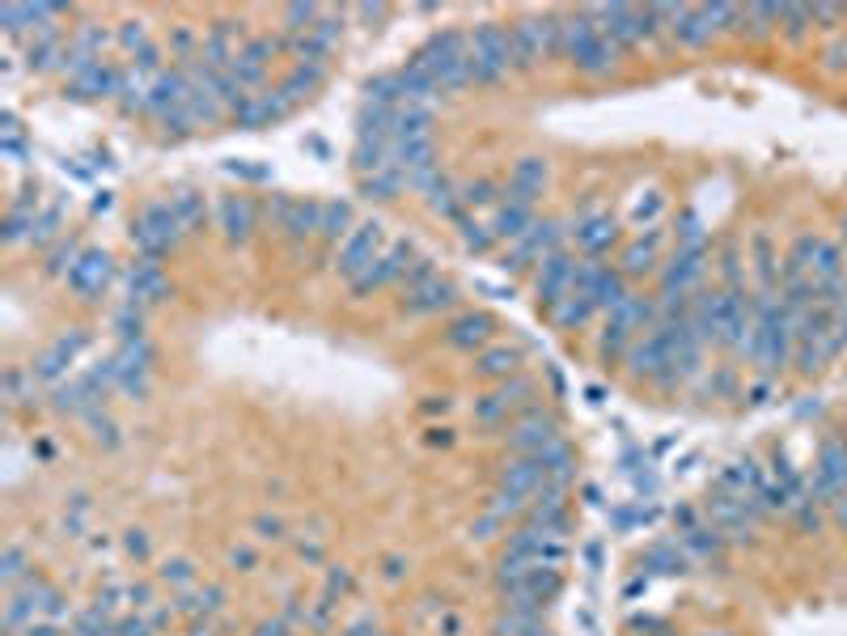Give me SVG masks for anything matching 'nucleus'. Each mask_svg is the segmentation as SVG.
<instances>
[{"label": "nucleus", "instance_id": "obj_1", "mask_svg": "<svg viewBox=\"0 0 847 636\" xmlns=\"http://www.w3.org/2000/svg\"><path fill=\"white\" fill-rule=\"evenodd\" d=\"M416 64L437 81L441 94H458L466 85H475V68H471V34L458 30H441L416 51Z\"/></svg>", "mask_w": 847, "mask_h": 636}, {"label": "nucleus", "instance_id": "obj_2", "mask_svg": "<svg viewBox=\"0 0 847 636\" xmlns=\"http://www.w3.org/2000/svg\"><path fill=\"white\" fill-rule=\"evenodd\" d=\"M471 68H475V85H500L513 73V39L509 26L500 22H483L471 34Z\"/></svg>", "mask_w": 847, "mask_h": 636}, {"label": "nucleus", "instance_id": "obj_3", "mask_svg": "<svg viewBox=\"0 0 847 636\" xmlns=\"http://www.w3.org/2000/svg\"><path fill=\"white\" fill-rule=\"evenodd\" d=\"M509 39H513V68L530 73L547 56H560V13L521 17L517 26H509Z\"/></svg>", "mask_w": 847, "mask_h": 636}, {"label": "nucleus", "instance_id": "obj_4", "mask_svg": "<svg viewBox=\"0 0 847 636\" xmlns=\"http://www.w3.org/2000/svg\"><path fill=\"white\" fill-rule=\"evenodd\" d=\"M178 238H183V221L174 217V208L170 204H149L136 217L132 225V242L140 246V255L144 259H161V255H170Z\"/></svg>", "mask_w": 847, "mask_h": 636}, {"label": "nucleus", "instance_id": "obj_5", "mask_svg": "<svg viewBox=\"0 0 847 636\" xmlns=\"http://www.w3.org/2000/svg\"><path fill=\"white\" fill-rule=\"evenodd\" d=\"M560 238H564L560 221H551V217H547V221H534L517 242H509L504 268L521 272V268H530V263H543V259H551V255H560Z\"/></svg>", "mask_w": 847, "mask_h": 636}, {"label": "nucleus", "instance_id": "obj_6", "mask_svg": "<svg viewBox=\"0 0 847 636\" xmlns=\"http://www.w3.org/2000/svg\"><path fill=\"white\" fill-rule=\"evenodd\" d=\"M377 246H382V225H377V221L356 225L352 234L344 238V246H339V276H348V285L360 280L377 263Z\"/></svg>", "mask_w": 847, "mask_h": 636}, {"label": "nucleus", "instance_id": "obj_7", "mask_svg": "<svg viewBox=\"0 0 847 636\" xmlns=\"http://www.w3.org/2000/svg\"><path fill=\"white\" fill-rule=\"evenodd\" d=\"M543 484H547V471L534 454H513L509 463L496 471V492H513L521 501H534Z\"/></svg>", "mask_w": 847, "mask_h": 636}, {"label": "nucleus", "instance_id": "obj_8", "mask_svg": "<svg viewBox=\"0 0 847 636\" xmlns=\"http://www.w3.org/2000/svg\"><path fill=\"white\" fill-rule=\"evenodd\" d=\"M551 441H560V424H555L543 408L517 416L513 429H509V450L513 454H543Z\"/></svg>", "mask_w": 847, "mask_h": 636}, {"label": "nucleus", "instance_id": "obj_9", "mask_svg": "<svg viewBox=\"0 0 847 636\" xmlns=\"http://www.w3.org/2000/svg\"><path fill=\"white\" fill-rule=\"evenodd\" d=\"M111 276H115V259H111V255H106V251H85V255L77 259V268L68 272V289L81 293L85 302H94V297L106 293Z\"/></svg>", "mask_w": 847, "mask_h": 636}, {"label": "nucleus", "instance_id": "obj_10", "mask_svg": "<svg viewBox=\"0 0 847 636\" xmlns=\"http://www.w3.org/2000/svg\"><path fill=\"white\" fill-rule=\"evenodd\" d=\"M115 365V382L123 386L128 395H144L149 391V365H153V352L144 340H132V344H119V352L111 357Z\"/></svg>", "mask_w": 847, "mask_h": 636}, {"label": "nucleus", "instance_id": "obj_11", "mask_svg": "<svg viewBox=\"0 0 847 636\" xmlns=\"http://www.w3.org/2000/svg\"><path fill=\"white\" fill-rule=\"evenodd\" d=\"M187 98H191V77H187V68L178 64V68H166V73L153 81V94H149V106H144V111L161 123L166 115L183 111Z\"/></svg>", "mask_w": 847, "mask_h": 636}, {"label": "nucleus", "instance_id": "obj_12", "mask_svg": "<svg viewBox=\"0 0 847 636\" xmlns=\"http://www.w3.org/2000/svg\"><path fill=\"white\" fill-rule=\"evenodd\" d=\"M288 111H293V102H288V98L280 94V85H276V90H259V94L242 98L238 111H233V119H238L242 128H267V123L284 119Z\"/></svg>", "mask_w": 847, "mask_h": 636}, {"label": "nucleus", "instance_id": "obj_13", "mask_svg": "<svg viewBox=\"0 0 847 636\" xmlns=\"http://www.w3.org/2000/svg\"><path fill=\"white\" fill-rule=\"evenodd\" d=\"M454 297H458V289L449 285L445 276H424V280H416V285H407V297H403V310L407 314H437V310H445V306H454Z\"/></svg>", "mask_w": 847, "mask_h": 636}, {"label": "nucleus", "instance_id": "obj_14", "mask_svg": "<svg viewBox=\"0 0 847 636\" xmlns=\"http://www.w3.org/2000/svg\"><path fill=\"white\" fill-rule=\"evenodd\" d=\"M119 90V68L115 64H89L81 68L77 77H68V98H77V102H94V98H115Z\"/></svg>", "mask_w": 847, "mask_h": 636}, {"label": "nucleus", "instance_id": "obj_15", "mask_svg": "<svg viewBox=\"0 0 847 636\" xmlns=\"http://www.w3.org/2000/svg\"><path fill=\"white\" fill-rule=\"evenodd\" d=\"M157 77H161V68L123 64V68H119V90H115V102H119L128 115L144 111V106H149V94H153V81H157Z\"/></svg>", "mask_w": 847, "mask_h": 636}, {"label": "nucleus", "instance_id": "obj_16", "mask_svg": "<svg viewBox=\"0 0 847 636\" xmlns=\"http://www.w3.org/2000/svg\"><path fill=\"white\" fill-rule=\"evenodd\" d=\"M572 276H576V259H568V255L543 259V268H538V280H534L538 302H543V306H560L564 297L572 293Z\"/></svg>", "mask_w": 847, "mask_h": 636}, {"label": "nucleus", "instance_id": "obj_17", "mask_svg": "<svg viewBox=\"0 0 847 636\" xmlns=\"http://www.w3.org/2000/svg\"><path fill=\"white\" fill-rule=\"evenodd\" d=\"M534 225V200L517 196V191L504 187V200L496 204V221H492V234L504 242H517L526 229Z\"/></svg>", "mask_w": 847, "mask_h": 636}, {"label": "nucleus", "instance_id": "obj_18", "mask_svg": "<svg viewBox=\"0 0 847 636\" xmlns=\"http://www.w3.org/2000/svg\"><path fill=\"white\" fill-rule=\"evenodd\" d=\"M216 221L229 242H246L259 225V208L250 204V196H221L216 200Z\"/></svg>", "mask_w": 847, "mask_h": 636}, {"label": "nucleus", "instance_id": "obj_19", "mask_svg": "<svg viewBox=\"0 0 847 636\" xmlns=\"http://www.w3.org/2000/svg\"><path fill=\"white\" fill-rule=\"evenodd\" d=\"M407 259H411V246L407 242L390 246L386 255H377V263H373L365 276L352 280V293H373V289L390 285V280H407Z\"/></svg>", "mask_w": 847, "mask_h": 636}, {"label": "nucleus", "instance_id": "obj_20", "mask_svg": "<svg viewBox=\"0 0 847 636\" xmlns=\"http://www.w3.org/2000/svg\"><path fill=\"white\" fill-rule=\"evenodd\" d=\"M85 348V331H68V335H60V340H51L43 352H39V361H34V369L30 374L34 378H60L64 369L77 361V352Z\"/></svg>", "mask_w": 847, "mask_h": 636}, {"label": "nucleus", "instance_id": "obj_21", "mask_svg": "<svg viewBox=\"0 0 847 636\" xmlns=\"http://www.w3.org/2000/svg\"><path fill=\"white\" fill-rule=\"evenodd\" d=\"M128 289H132L136 306H149V302H161V297L170 293V280H166V272H161L157 259H136L128 268Z\"/></svg>", "mask_w": 847, "mask_h": 636}, {"label": "nucleus", "instance_id": "obj_22", "mask_svg": "<svg viewBox=\"0 0 847 636\" xmlns=\"http://www.w3.org/2000/svg\"><path fill=\"white\" fill-rule=\"evenodd\" d=\"M572 234H576V242H581V251H585L589 259H598V255H606L610 246H615L619 229H615V221H610L606 212H589V217L576 221Z\"/></svg>", "mask_w": 847, "mask_h": 636}, {"label": "nucleus", "instance_id": "obj_23", "mask_svg": "<svg viewBox=\"0 0 847 636\" xmlns=\"http://www.w3.org/2000/svg\"><path fill=\"white\" fill-rule=\"evenodd\" d=\"M699 276H704V251H682L678 246L674 263L665 268V297H687Z\"/></svg>", "mask_w": 847, "mask_h": 636}, {"label": "nucleus", "instance_id": "obj_24", "mask_svg": "<svg viewBox=\"0 0 847 636\" xmlns=\"http://www.w3.org/2000/svg\"><path fill=\"white\" fill-rule=\"evenodd\" d=\"M488 335H492V318L488 314H458L454 323L445 327V344L471 352V348H479L483 340H488Z\"/></svg>", "mask_w": 847, "mask_h": 636}, {"label": "nucleus", "instance_id": "obj_25", "mask_svg": "<svg viewBox=\"0 0 847 636\" xmlns=\"http://www.w3.org/2000/svg\"><path fill=\"white\" fill-rule=\"evenodd\" d=\"M619 60H623V47L610 39V34H598V39L589 43L585 56L576 60V68L589 73V77H606V73H615V68H619Z\"/></svg>", "mask_w": 847, "mask_h": 636}, {"label": "nucleus", "instance_id": "obj_26", "mask_svg": "<svg viewBox=\"0 0 847 636\" xmlns=\"http://www.w3.org/2000/svg\"><path fill=\"white\" fill-rule=\"evenodd\" d=\"M428 128H432V111H428V106H420V102L394 106V132H390V140H420V136H428Z\"/></svg>", "mask_w": 847, "mask_h": 636}, {"label": "nucleus", "instance_id": "obj_27", "mask_svg": "<svg viewBox=\"0 0 847 636\" xmlns=\"http://www.w3.org/2000/svg\"><path fill=\"white\" fill-rule=\"evenodd\" d=\"M318 221H322V204L314 200H293V208H288V217H284V238L288 242H305L310 234H318Z\"/></svg>", "mask_w": 847, "mask_h": 636}, {"label": "nucleus", "instance_id": "obj_28", "mask_svg": "<svg viewBox=\"0 0 847 636\" xmlns=\"http://www.w3.org/2000/svg\"><path fill=\"white\" fill-rule=\"evenodd\" d=\"M322 77H327V64H297L293 73H288V77L280 81V94L297 106V102H305V98H310V94L318 90Z\"/></svg>", "mask_w": 847, "mask_h": 636}, {"label": "nucleus", "instance_id": "obj_29", "mask_svg": "<svg viewBox=\"0 0 847 636\" xmlns=\"http://www.w3.org/2000/svg\"><path fill=\"white\" fill-rule=\"evenodd\" d=\"M543 187H547V166H543V157H521V162L513 166L509 174V191H517V196H543Z\"/></svg>", "mask_w": 847, "mask_h": 636}, {"label": "nucleus", "instance_id": "obj_30", "mask_svg": "<svg viewBox=\"0 0 847 636\" xmlns=\"http://www.w3.org/2000/svg\"><path fill=\"white\" fill-rule=\"evenodd\" d=\"M399 85H403V102H420V106H428L432 98L441 94V90H437V81H432L416 60H407V64L399 68Z\"/></svg>", "mask_w": 847, "mask_h": 636}, {"label": "nucleus", "instance_id": "obj_31", "mask_svg": "<svg viewBox=\"0 0 847 636\" xmlns=\"http://www.w3.org/2000/svg\"><path fill=\"white\" fill-rule=\"evenodd\" d=\"M687 564H691V556L682 552L678 539L674 543H653L644 552V569H653V573H687Z\"/></svg>", "mask_w": 847, "mask_h": 636}, {"label": "nucleus", "instance_id": "obj_32", "mask_svg": "<svg viewBox=\"0 0 847 636\" xmlns=\"http://www.w3.org/2000/svg\"><path fill=\"white\" fill-rule=\"evenodd\" d=\"M534 458L543 463L547 484L568 488V480H572V450H568V441H564V437H560V441H551V446H547L543 454H534Z\"/></svg>", "mask_w": 847, "mask_h": 636}, {"label": "nucleus", "instance_id": "obj_33", "mask_svg": "<svg viewBox=\"0 0 847 636\" xmlns=\"http://www.w3.org/2000/svg\"><path fill=\"white\" fill-rule=\"evenodd\" d=\"M318 234L327 238V242H344V238L352 234V204H344V200H331V204H322Z\"/></svg>", "mask_w": 847, "mask_h": 636}, {"label": "nucleus", "instance_id": "obj_34", "mask_svg": "<svg viewBox=\"0 0 847 636\" xmlns=\"http://www.w3.org/2000/svg\"><path fill=\"white\" fill-rule=\"evenodd\" d=\"M403 187H407V174L399 166H386V170L369 174V179H360V191H365L369 200H394Z\"/></svg>", "mask_w": 847, "mask_h": 636}, {"label": "nucleus", "instance_id": "obj_35", "mask_svg": "<svg viewBox=\"0 0 847 636\" xmlns=\"http://www.w3.org/2000/svg\"><path fill=\"white\" fill-rule=\"evenodd\" d=\"M517 361H521L517 348L496 344V348H488V352H479V374H483V378H513V374H517Z\"/></svg>", "mask_w": 847, "mask_h": 636}, {"label": "nucleus", "instance_id": "obj_36", "mask_svg": "<svg viewBox=\"0 0 847 636\" xmlns=\"http://www.w3.org/2000/svg\"><path fill=\"white\" fill-rule=\"evenodd\" d=\"M589 314H593V302L585 293H568L560 306H551V318H555V327H564V331H576V327H585L589 323Z\"/></svg>", "mask_w": 847, "mask_h": 636}, {"label": "nucleus", "instance_id": "obj_37", "mask_svg": "<svg viewBox=\"0 0 847 636\" xmlns=\"http://www.w3.org/2000/svg\"><path fill=\"white\" fill-rule=\"evenodd\" d=\"M170 208H174V217L183 221V229H200L204 217H208L204 196H200V191H191V187H183L178 196H170Z\"/></svg>", "mask_w": 847, "mask_h": 636}, {"label": "nucleus", "instance_id": "obj_38", "mask_svg": "<svg viewBox=\"0 0 847 636\" xmlns=\"http://www.w3.org/2000/svg\"><path fill=\"white\" fill-rule=\"evenodd\" d=\"M496 395H500L504 408H509V412H521V416L538 408V403H534V382H530V378H517V374L504 378V386H500Z\"/></svg>", "mask_w": 847, "mask_h": 636}, {"label": "nucleus", "instance_id": "obj_39", "mask_svg": "<svg viewBox=\"0 0 847 636\" xmlns=\"http://www.w3.org/2000/svg\"><path fill=\"white\" fill-rule=\"evenodd\" d=\"M119 624H111V611L106 607H89L72 620V636H115Z\"/></svg>", "mask_w": 847, "mask_h": 636}, {"label": "nucleus", "instance_id": "obj_40", "mask_svg": "<svg viewBox=\"0 0 847 636\" xmlns=\"http://www.w3.org/2000/svg\"><path fill=\"white\" fill-rule=\"evenodd\" d=\"M34 569H30V560H26V552L17 543H9L5 547V556H0V577H5V586L13 590V586H22V581L30 577Z\"/></svg>", "mask_w": 847, "mask_h": 636}, {"label": "nucleus", "instance_id": "obj_41", "mask_svg": "<svg viewBox=\"0 0 847 636\" xmlns=\"http://www.w3.org/2000/svg\"><path fill=\"white\" fill-rule=\"evenodd\" d=\"M653 259H657V238H648V242L627 246V251H623V276L648 272V268H653Z\"/></svg>", "mask_w": 847, "mask_h": 636}, {"label": "nucleus", "instance_id": "obj_42", "mask_svg": "<svg viewBox=\"0 0 847 636\" xmlns=\"http://www.w3.org/2000/svg\"><path fill=\"white\" fill-rule=\"evenodd\" d=\"M81 255H85V251H81L77 242H72V238H60V242L47 251V272H64V276H68L72 268H77Z\"/></svg>", "mask_w": 847, "mask_h": 636}, {"label": "nucleus", "instance_id": "obj_43", "mask_svg": "<svg viewBox=\"0 0 847 636\" xmlns=\"http://www.w3.org/2000/svg\"><path fill=\"white\" fill-rule=\"evenodd\" d=\"M458 225H462V246H466V251L483 255V251H492V246H496V234H492L488 225H479V221H471V217H462Z\"/></svg>", "mask_w": 847, "mask_h": 636}, {"label": "nucleus", "instance_id": "obj_44", "mask_svg": "<svg viewBox=\"0 0 847 636\" xmlns=\"http://www.w3.org/2000/svg\"><path fill=\"white\" fill-rule=\"evenodd\" d=\"M161 581L174 590H191L195 586V564L191 560H166L161 564Z\"/></svg>", "mask_w": 847, "mask_h": 636}, {"label": "nucleus", "instance_id": "obj_45", "mask_svg": "<svg viewBox=\"0 0 847 636\" xmlns=\"http://www.w3.org/2000/svg\"><path fill=\"white\" fill-rule=\"evenodd\" d=\"M115 327H119V340L123 344H132V340H144V318L136 310V302H128L119 314H115Z\"/></svg>", "mask_w": 847, "mask_h": 636}, {"label": "nucleus", "instance_id": "obj_46", "mask_svg": "<svg viewBox=\"0 0 847 636\" xmlns=\"http://www.w3.org/2000/svg\"><path fill=\"white\" fill-rule=\"evenodd\" d=\"M780 22H784V30H788V39H801L805 26L814 22V13H809L805 5H780Z\"/></svg>", "mask_w": 847, "mask_h": 636}, {"label": "nucleus", "instance_id": "obj_47", "mask_svg": "<svg viewBox=\"0 0 847 636\" xmlns=\"http://www.w3.org/2000/svg\"><path fill=\"white\" fill-rule=\"evenodd\" d=\"M119 43L132 51V60L136 56H144L153 43H149V30H144V22H123V30H119Z\"/></svg>", "mask_w": 847, "mask_h": 636}, {"label": "nucleus", "instance_id": "obj_48", "mask_svg": "<svg viewBox=\"0 0 847 636\" xmlns=\"http://www.w3.org/2000/svg\"><path fill=\"white\" fill-rule=\"evenodd\" d=\"M475 420H479V424H488V429H492V424L509 420V408H504V403H500V395L492 391V395H483V399L475 403Z\"/></svg>", "mask_w": 847, "mask_h": 636}, {"label": "nucleus", "instance_id": "obj_49", "mask_svg": "<svg viewBox=\"0 0 847 636\" xmlns=\"http://www.w3.org/2000/svg\"><path fill=\"white\" fill-rule=\"evenodd\" d=\"M492 191H496V187H492L488 179H475V183H466V187L458 191V196H462V212H466V208H483V204H492V200H496Z\"/></svg>", "mask_w": 847, "mask_h": 636}, {"label": "nucleus", "instance_id": "obj_50", "mask_svg": "<svg viewBox=\"0 0 847 636\" xmlns=\"http://www.w3.org/2000/svg\"><path fill=\"white\" fill-rule=\"evenodd\" d=\"M56 234H60V212H43V217L34 221V238H30V242H51ZM56 242H60V238H56Z\"/></svg>", "mask_w": 847, "mask_h": 636}, {"label": "nucleus", "instance_id": "obj_51", "mask_svg": "<svg viewBox=\"0 0 847 636\" xmlns=\"http://www.w3.org/2000/svg\"><path fill=\"white\" fill-rule=\"evenodd\" d=\"M115 636H153V628H149V620H140V615H136V620H123L115 628Z\"/></svg>", "mask_w": 847, "mask_h": 636}, {"label": "nucleus", "instance_id": "obj_52", "mask_svg": "<svg viewBox=\"0 0 847 636\" xmlns=\"http://www.w3.org/2000/svg\"><path fill=\"white\" fill-rule=\"evenodd\" d=\"M843 64H847V43L839 39V43L826 47V68H843Z\"/></svg>", "mask_w": 847, "mask_h": 636}, {"label": "nucleus", "instance_id": "obj_53", "mask_svg": "<svg viewBox=\"0 0 847 636\" xmlns=\"http://www.w3.org/2000/svg\"><path fill=\"white\" fill-rule=\"evenodd\" d=\"M123 543H128V556H149V539H144L140 530H128V539H123Z\"/></svg>", "mask_w": 847, "mask_h": 636}, {"label": "nucleus", "instance_id": "obj_54", "mask_svg": "<svg viewBox=\"0 0 847 636\" xmlns=\"http://www.w3.org/2000/svg\"><path fill=\"white\" fill-rule=\"evenodd\" d=\"M17 636H64V632H60V624H43V620H39V624L22 628V632H17Z\"/></svg>", "mask_w": 847, "mask_h": 636}, {"label": "nucleus", "instance_id": "obj_55", "mask_svg": "<svg viewBox=\"0 0 847 636\" xmlns=\"http://www.w3.org/2000/svg\"><path fill=\"white\" fill-rule=\"evenodd\" d=\"M255 526L263 530V535H259V539H280V530H284V522H280V518H259Z\"/></svg>", "mask_w": 847, "mask_h": 636}, {"label": "nucleus", "instance_id": "obj_56", "mask_svg": "<svg viewBox=\"0 0 847 636\" xmlns=\"http://www.w3.org/2000/svg\"><path fill=\"white\" fill-rule=\"evenodd\" d=\"M344 636H382V632H377V624H352Z\"/></svg>", "mask_w": 847, "mask_h": 636}, {"label": "nucleus", "instance_id": "obj_57", "mask_svg": "<svg viewBox=\"0 0 847 636\" xmlns=\"http://www.w3.org/2000/svg\"><path fill=\"white\" fill-rule=\"evenodd\" d=\"M233 564H246L250 569V564H255V552H250V547H238V552H233Z\"/></svg>", "mask_w": 847, "mask_h": 636}, {"label": "nucleus", "instance_id": "obj_58", "mask_svg": "<svg viewBox=\"0 0 847 636\" xmlns=\"http://www.w3.org/2000/svg\"><path fill=\"white\" fill-rule=\"evenodd\" d=\"M530 636H551V632H547V628H538V632H530Z\"/></svg>", "mask_w": 847, "mask_h": 636}, {"label": "nucleus", "instance_id": "obj_59", "mask_svg": "<svg viewBox=\"0 0 847 636\" xmlns=\"http://www.w3.org/2000/svg\"><path fill=\"white\" fill-rule=\"evenodd\" d=\"M704 636H733V632H704Z\"/></svg>", "mask_w": 847, "mask_h": 636}]
</instances>
